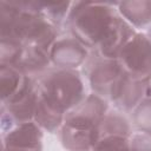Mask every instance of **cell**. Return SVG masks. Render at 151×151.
<instances>
[{
	"label": "cell",
	"mask_w": 151,
	"mask_h": 151,
	"mask_svg": "<svg viewBox=\"0 0 151 151\" xmlns=\"http://www.w3.org/2000/svg\"><path fill=\"white\" fill-rule=\"evenodd\" d=\"M107 111V100L94 93L86 94L77 106L65 114L61 126L78 133L91 136L94 142V129Z\"/></svg>",
	"instance_id": "obj_5"
},
{
	"label": "cell",
	"mask_w": 151,
	"mask_h": 151,
	"mask_svg": "<svg viewBox=\"0 0 151 151\" xmlns=\"http://www.w3.org/2000/svg\"><path fill=\"white\" fill-rule=\"evenodd\" d=\"M132 125L138 132L151 134V98L145 97L131 112Z\"/></svg>",
	"instance_id": "obj_18"
},
{
	"label": "cell",
	"mask_w": 151,
	"mask_h": 151,
	"mask_svg": "<svg viewBox=\"0 0 151 151\" xmlns=\"http://www.w3.org/2000/svg\"><path fill=\"white\" fill-rule=\"evenodd\" d=\"M38 100L37 81L33 78L26 77L20 90L8 101L1 104V112L6 113L15 125L33 122Z\"/></svg>",
	"instance_id": "obj_7"
},
{
	"label": "cell",
	"mask_w": 151,
	"mask_h": 151,
	"mask_svg": "<svg viewBox=\"0 0 151 151\" xmlns=\"http://www.w3.org/2000/svg\"><path fill=\"white\" fill-rule=\"evenodd\" d=\"M92 151H130V137L113 136L99 140Z\"/></svg>",
	"instance_id": "obj_20"
},
{
	"label": "cell",
	"mask_w": 151,
	"mask_h": 151,
	"mask_svg": "<svg viewBox=\"0 0 151 151\" xmlns=\"http://www.w3.org/2000/svg\"><path fill=\"white\" fill-rule=\"evenodd\" d=\"M117 11L134 28H142L151 24V1L149 0L120 1L117 5Z\"/></svg>",
	"instance_id": "obj_14"
},
{
	"label": "cell",
	"mask_w": 151,
	"mask_h": 151,
	"mask_svg": "<svg viewBox=\"0 0 151 151\" xmlns=\"http://www.w3.org/2000/svg\"><path fill=\"white\" fill-rule=\"evenodd\" d=\"M71 5H72L71 1H63V2L38 1V7H39L40 12L57 28H59L64 22H66Z\"/></svg>",
	"instance_id": "obj_17"
},
{
	"label": "cell",
	"mask_w": 151,
	"mask_h": 151,
	"mask_svg": "<svg viewBox=\"0 0 151 151\" xmlns=\"http://www.w3.org/2000/svg\"><path fill=\"white\" fill-rule=\"evenodd\" d=\"M64 118H65V114L63 112L50 106L39 97L33 122L42 131H46L50 133L58 132V130L61 127L64 123Z\"/></svg>",
	"instance_id": "obj_15"
},
{
	"label": "cell",
	"mask_w": 151,
	"mask_h": 151,
	"mask_svg": "<svg viewBox=\"0 0 151 151\" xmlns=\"http://www.w3.org/2000/svg\"><path fill=\"white\" fill-rule=\"evenodd\" d=\"M39 97L66 114L85 97V84L78 70L51 67L35 79Z\"/></svg>",
	"instance_id": "obj_3"
},
{
	"label": "cell",
	"mask_w": 151,
	"mask_h": 151,
	"mask_svg": "<svg viewBox=\"0 0 151 151\" xmlns=\"http://www.w3.org/2000/svg\"><path fill=\"white\" fill-rule=\"evenodd\" d=\"M1 140V151H42V130L34 122L14 125Z\"/></svg>",
	"instance_id": "obj_9"
},
{
	"label": "cell",
	"mask_w": 151,
	"mask_h": 151,
	"mask_svg": "<svg viewBox=\"0 0 151 151\" xmlns=\"http://www.w3.org/2000/svg\"><path fill=\"white\" fill-rule=\"evenodd\" d=\"M22 45L11 40V39H0V65L13 66L19 59Z\"/></svg>",
	"instance_id": "obj_19"
},
{
	"label": "cell",
	"mask_w": 151,
	"mask_h": 151,
	"mask_svg": "<svg viewBox=\"0 0 151 151\" xmlns=\"http://www.w3.org/2000/svg\"><path fill=\"white\" fill-rule=\"evenodd\" d=\"M131 123L123 112L118 110H109L94 129V145L107 137H131Z\"/></svg>",
	"instance_id": "obj_13"
},
{
	"label": "cell",
	"mask_w": 151,
	"mask_h": 151,
	"mask_svg": "<svg viewBox=\"0 0 151 151\" xmlns=\"http://www.w3.org/2000/svg\"><path fill=\"white\" fill-rule=\"evenodd\" d=\"M145 88H146V97L151 98V74L145 79Z\"/></svg>",
	"instance_id": "obj_22"
},
{
	"label": "cell",
	"mask_w": 151,
	"mask_h": 151,
	"mask_svg": "<svg viewBox=\"0 0 151 151\" xmlns=\"http://www.w3.org/2000/svg\"><path fill=\"white\" fill-rule=\"evenodd\" d=\"M130 151H151V134L143 132L131 134Z\"/></svg>",
	"instance_id": "obj_21"
},
{
	"label": "cell",
	"mask_w": 151,
	"mask_h": 151,
	"mask_svg": "<svg viewBox=\"0 0 151 151\" xmlns=\"http://www.w3.org/2000/svg\"><path fill=\"white\" fill-rule=\"evenodd\" d=\"M124 71L136 79H146L151 74V39L146 33L137 32L118 55Z\"/></svg>",
	"instance_id": "obj_6"
},
{
	"label": "cell",
	"mask_w": 151,
	"mask_h": 151,
	"mask_svg": "<svg viewBox=\"0 0 151 151\" xmlns=\"http://www.w3.org/2000/svg\"><path fill=\"white\" fill-rule=\"evenodd\" d=\"M0 39L50 53L58 39V28L40 12L38 1H0Z\"/></svg>",
	"instance_id": "obj_1"
},
{
	"label": "cell",
	"mask_w": 151,
	"mask_h": 151,
	"mask_svg": "<svg viewBox=\"0 0 151 151\" xmlns=\"http://www.w3.org/2000/svg\"><path fill=\"white\" fill-rule=\"evenodd\" d=\"M125 73L118 59L101 57L96 51L90 55L83 65V74L87 80L92 93L109 100L111 92L120 77Z\"/></svg>",
	"instance_id": "obj_4"
},
{
	"label": "cell",
	"mask_w": 151,
	"mask_h": 151,
	"mask_svg": "<svg viewBox=\"0 0 151 151\" xmlns=\"http://www.w3.org/2000/svg\"><path fill=\"white\" fill-rule=\"evenodd\" d=\"M50 60L53 67L77 70L83 66L90 55V50L72 35L58 38L51 50Z\"/></svg>",
	"instance_id": "obj_8"
},
{
	"label": "cell",
	"mask_w": 151,
	"mask_h": 151,
	"mask_svg": "<svg viewBox=\"0 0 151 151\" xmlns=\"http://www.w3.org/2000/svg\"><path fill=\"white\" fill-rule=\"evenodd\" d=\"M146 34H147V37H149V38L151 39V27H150V28L147 29V33H146Z\"/></svg>",
	"instance_id": "obj_23"
},
{
	"label": "cell",
	"mask_w": 151,
	"mask_h": 151,
	"mask_svg": "<svg viewBox=\"0 0 151 151\" xmlns=\"http://www.w3.org/2000/svg\"><path fill=\"white\" fill-rule=\"evenodd\" d=\"M136 33V28L132 27L120 15H118L106 35L94 51L101 57L118 59V55L122 52L123 47L133 38Z\"/></svg>",
	"instance_id": "obj_11"
},
{
	"label": "cell",
	"mask_w": 151,
	"mask_h": 151,
	"mask_svg": "<svg viewBox=\"0 0 151 151\" xmlns=\"http://www.w3.org/2000/svg\"><path fill=\"white\" fill-rule=\"evenodd\" d=\"M26 76L9 65H0V97L1 104L8 101L22 86Z\"/></svg>",
	"instance_id": "obj_16"
},
{
	"label": "cell",
	"mask_w": 151,
	"mask_h": 151,
	"mask_svg": "<svg viewBox=\"0 0 151 151\" xmlns=\"http://www.w3.org/2000/svg\"><path fill=\"white\" fill-rule=\"evenodd\" d=\"M145 97V79L132 78L125 72L113 87L109 100L112 101L119 111L131 113Z\"/></svg>",
	"instance_id": "obj_10"
},
{
	"label": "cell",
	"mask_w": 151,
	"mask_h": 151,
	"mask_svg": "<svg viewBox=\"0 0 151 151\" xmlns=\"http://www.w3.org/2000/svg\"><path fill=\"white\" fill-rule=\"evenodd\" d=\"M117 5L107 1H72L65 25L73 38L94 51L119 15Z\"/></svg>",
	"instance_id": "obj_2"
},
{
	"label": "cell",
	"mask_w": 151,
	"mask_h": 151,
	"mask_svg": "<svg viewBox=\"0 0 151 151\" xmlns=\"http://www.w3.org/2000/svg\"><path fill=\"white\" fill-rule=\"evenodd\" d=\"M50 54L47 51H44L38 47L24 46L21 54L17 63L13 65L26 77L37 79L48 68H51Z\"/></svg>",
	"instance_id": "obj_12"
}]
</instances>
